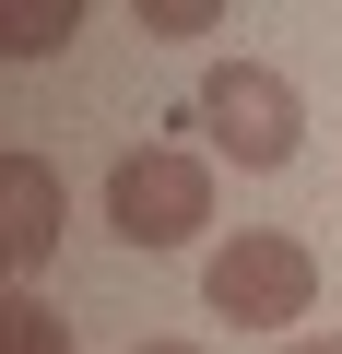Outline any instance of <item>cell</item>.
<instances>
[{
	"mask_svg": "<svg viewBox=\"0 0 342 354\" xmlns=\"http://www.w3.org/2000/svg\"><path fill=\"white\" fill-rule=\"evenodd\" d=\"M201 307H213V319H236V330L295 342V319L319 307V248H307V236H283V225H236V236L201 260Z\"/></svg>",
	"mask_w": 342,
	"mask_h": 354,
	"instance_id": "1",
	"label": "cell"
},
{
	"mask_svg": "<svg viewBox=\"0 0 342 354\" xmlns=\"http://www.w3.org/2000/svg\"><path fill=\"white\" fill-rule=\"evenodd\" d=\"M106 225H118V248H189L213 225V165L189 142H130L106 165Z\"/></svg>",
	"mask_w": 342,
	"mask_h": 354,
	"instance_id": "2",
	"label": "cell"
},
{
	"mask_svg": "<svg viewBox=\"0 0 342 354\" xmlns=\"http://www.w3.org/2000/svg\"><path fill=\"white\" fill-rule=\"evenodd\" d=\"M189 118L213 130V153H225L236 177H272V165H295V142H307V95H295L272 59L201 71V106H189Z\"/></svg>",
	"mask_w": 342,
	"mask_h": 354,
	"instance_id": "3",
	"label": "cell"
},
{
	"mask_svg": "<svg viewBox=\"0 0 342 354\" xmlns=\"http://www.w3.org/2000/svg\"><path fill=\"white\" fill-rule=\"evenodd\" d=\"M48 248H59V177L36 153H0V260L48 272Z\"/></svg>",
	"mask_w": 342,
	"mask_h": 354,
	"instance_id": "4",
	"label": "cell"
},
{
	"mask_svg": "<svg viewBox=\"0 0 342 354\" xmlns=\"http://www.w3.org/2000/svg\"><path fill=\"white\" fill-rule=\"evenodd\" d=\"M83 36V0H12V12H0V48L12 59H59Z\"/></svg>",
	"mask_w": 342,
	"mask_h": 354,
	"instance_id": "5",
	"label": "cell"
},
{
	"mask_svg": "<svg viewBox=\"0 0 342 354\" xmlns=\"http://www.w3.org/2000/svg\"><path fill=\"white\" fill-rule=\"evenodd\" d=\"M0 354H71V319L48 295H12V307H0Z\"/></svg>",
	"mask_w": 342,
	"mask_h": 354,
	"instance_id": "6",
	"label": "cell"
},
{
	"mask_svg": "<svg viewBox=\"0 0 342 354\" xmlns=\"http://www.w3.org/2000/svg\"><path fill=\"white\" fill-rule=\"evenodd\" d=\"M225 0H142V36H213Z\"/></svg>",
	"mask_w": 342,
	"mask_h": 354,
	"instance_id": "7",
	"label": "cell"
},
{
	"mask_svg": "<svg viewBox=\"0 0 342 354\" xmlns=\"http://www.w3.org/2000/svg\"><path fill=\"white\" fill-rule=\"evenodd\" d=\"M272 354H342V342H330V330H295V342H272Z\"/></svg>",
	"mask_w": 342,
	"mask_h": 354,
	"instance_id": "8",
	"label": "cell"
},
{
	"mask_svg": "<svg viewBox=\"0 0 342 354\" xmlns=\"http://www.w3.org/2000/svg\"><path fill=\"white\" fill-rule=\"evenodd\" d=\"M142 354H201V342H142Z\"/></svg>",
	"mask_w": 342,
	"mask_h": 354,
	"instance_id": "9",
	"label": "cell"
}]
</instances>
